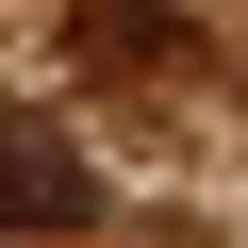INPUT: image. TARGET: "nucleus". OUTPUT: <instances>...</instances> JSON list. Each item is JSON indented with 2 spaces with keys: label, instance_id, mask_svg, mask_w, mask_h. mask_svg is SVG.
Masks as SVG:
<instances>
[{
  "label": "nucleus",
  "instance_id": "obj_1",
  "mask_svg": "<svg viewBox=\"0 0 248 248\" xmlns=\"http://www.w3.org/2000/svg\"><path fill=\"white\" fill-rule=\"evenodd\" d=\"M99 215V166L66 133H33V116H0V248H33V232H83Z\"/></svg>",
  "mask_w": 248,
  "mask_h": 248
},
{
  "label": "nucleus",
  "instance_id": "obj_2",
  "mask_svg": "<svg viewBox=\"0 0 248 248\" xmlns=\"http://www.w3.org/2000/svg\"><path fill=\"white\" fill-rule=\"evenodd\" d=\"M99 66H182V17H149V0H83V17H66Z\"/></svg>",
  "mask_w": 248,
  "mask_h": 248
}]
</instances>
